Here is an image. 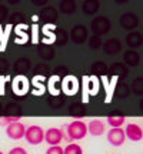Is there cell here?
I'll list each match as a JSON object with an SVG mask.
<instances>
[{
  "instance_id": "52a82bcc",
  "label": "cell",
  "mask_w": 143,
  "mask_h": 154,
  "mask_svg": "<svg viewBox=\"0 0 143 154\" xmlns=\"http://www.w3.org/2000/svg\"><path fill=\"white\" fill-rule=\"evenodd\" d=\"M44 140L50 146H59L62 143V140H63V131H62V128H57V127L49 128L47 131L44 133Z\"/></svg>"
},
{
  "instance_id": "ba28073f",
  "label": "cell",
  "mask_w": 143,
  "mask_h": 154,
  "mask_svg": "<svg viewBox=\"0 0 143 154\" xmlns=\"http://www.w3.org/2000/svg\"><path fill=\"white\" fill-rule=\"evenodd\" d=\"M125 136H126L129 140L135 141V143L142 141V137H143L142 127L139 126V124H127L126 130H125Z\"/></svg>"
},
{
  "instance_id": "cb8c5ba5",
  "label": "cell",
  "mask_w": 143,
  "mask_h": 154,
  "mask_svg": "<svg viewBox=\"0 0 143 154\" xmlns=\"http://www.w3.org/2000/svg\"><path fill=\"white\" fill-rule=\"evenodd\" d=\"M9 154H27V151L23 149V147H14L9 151Z\"/></svg>"
},
{
  "instance_id": "9c48e42d",
  "label": "cell",
  "mask_w": 143,
  "mask_h": 154,
  "mask_svg": "<svg viewBox=\"0 0 143 154\" xmlns=\"http://www.w3.org/2000/svg\"><path fill=\"white\" fill-rule=\"evenodd\" d=\"M46 91V84H44L43 76H34L32 79V94L33 96H43Z\"/></svg>"
},
{
  "instance_id": "6da1fadb",
  "label": "cell",
  "mask_w": 143,
  "mask_h": 154,
  "mask_svg": "<svg viewBox=\"0 0 143 154\" xmlns=\"http://www.w3.org/2000/svg\"><path fill=\"white\" fill-rule=\"evenodd\" d=\"M63 128L66 130V133L63 131V136L67 134V141H69V143L73 141V140H82V138H84L86 134H87V126H86L82 120L72 121L70 124L65 126Z\"/></svg>"
},
{
  "instance_id": "4fadbf2b",
  "label": "cell",
  "mask_w": 143,
  "mask_h": 154,
  "mask_svg": "<svg viewBox=\"0 0 143 154\" xmlns=\"http://www.w3.org/2000/svg\"><path fill=\"white\" fill-rule=\"evenodd\" d=\"M27 29V26L26 24H17L16 27H14V32H16V42L17 44H24V43H27V40H29V34L24 32Z\"/></svg>"
},
{
  "instance_id": "ffe728a7",
  "label": "cell",
  "mask_w": 143,
  "mask_h": 154,
  "mask_svg": "<svg viewBox=\"0 0 143 154\" xmlns=\"http://www.w3.org/2000/svg\"><path fill=\"white\" fill-rule=\"evenodd\" d=\"M83 103H87L89 101V88H87V76L83 77Z\"/></svg>"
},
{
  "instance_id": "d4e9b609",
  "label": "cell",
  "mask_w": 143,
  "mask_h": 154,
  "mask_svg": "<svg viewBox=\"0 0 143 154\" xmlns=\"http://www.w3.org/2000/svg\"><path fill=\"white\" fill-rule=\"evenodd\" d=\"M0 154H5V153H2V151H0Z\"/></svg>"
},
{
  "instance_id": "2e32d148",
  "label": "cell",
  "mask_w": 143,
  "mask_h": 154,
  "mask_svg": "<svg viewBox=\"0 0 143 154\" xmlns=\"http://www.w3.org/2000/svg\"><path fill=\"white\" fill-rule=\"evenodd\" d=\"M106 120H107V123L110 124L112 128H116V127L123 126V123L126 121V117L125 116H109Z\"/></svg>"
},
{
  "instance_id": "8fae6325",
  "label": "cell",
  "mask_w": 143,
  "mask_h": 154,
  "mask_svg": "<svg viewBox=\"0 0 143 154\" xmlns=\"http://www.w3.org/2000/svg\"><path fill=\"white\" fill-rule=\"evenodd\" d=\"M11 30H13V26H11V24H7L5 29L0 26V53H3L6 50V47H7Z\"/></svg>"
},
{
  "instance_id": "44dd1931",
  "label": "cell",
  "mask_w": 143,
  "mask_h": 154,
  "mask_svg": "<svg viewBox=\"0 0 143 154\" xmlns=\"http://www.w3.org/2000/svg\"><path fill=\"white\" fill-rule=\"evenodd\" d=\"M10 82V76H0V96H5L6 93V83Z\"/></svg>"
},
{
  "instance_id": "e0dca14e",
  "label": "cell",
  "mask_w": 143,
  "mask_h": 154,
  "mask_svg": "<svg viewBox=\"0 0 143 154\" xmlns=\"http://www.w3.org/2000/svg\"><path fill=\"white\" fill-rule=\"evenodd\" d=\"M53 27H55L53 24H46V26H43L42 33H43V36H44V38H43L44 43H53L56 40L55 33H50V29H53Z\"/></svg>"
},
{
  "instance_id": "30bf717a",
  "label": "cell",
  "mask_w": 143,
  "mask_h": 154,
  "mask_svg": "<svg viewBox=\"0 0 143 154\" xmlns=\"http://www.w3.org/2000/svg\"><path fill=\"white\" fill-rule=\"evenodd\" d=\"M102 82L105 84V90H106V99L105 103H110V100L113 97V93H115V87H116V83H117V76L112 77V82L107 80V77L103 76L102 77Z\"/></svg>"
},
{
  "instance_id": "5b68a950",
  "label": "cell",
  "mask_w": 143,
  "mask_h": 154,
  "mask_svg": "<svg viewBox=\"0 0 143 154\" xmlns=\"http://www.w3.org/2000/svg\"><path fill=\"white\" fill-rule=\"evenodd\" d=\"M24 133H26V127L20 121L10 123L9 126L6 127V134L11 140H20V138H23L24 137Z\"/></svg>"
},
{
  "instance_id": "ac0fdd59",
  "label": "cell",
  "mask_w": 143,
  "mask_h": 154,
  "mask_svg": "<svg viewBox=\"0 0 143 154\" xmlns=\"http://www.w3.org/2000/svg\"><path fill=\"white\" fill-rule=\"evenodd\" d=\"M63 154H83V149L79 144L70 143L66 146V149H63Z\"/></svg>"
},
{
  "instance_id": "d6986e66",
  "label": "cell",
  "mask_w": 143,
  "mask_h": 154,
  "mask_svg": "<svg viewBox=\"0 0 143 154\" xmlns=\"http://www.w3.org/2000/svg\"><path fill=\"white\" fill-rule=\"evenodd\" d=\"M20 120V116H11V117H0V126H9L10 123Z\"/></svg>"
},
{
  "instance_id": "603a6c76",
  "label": "cell",
  "mask_w": 143,
  "mask_h": 154,
  "mask_svg": "<svg viewBox=\"0 0 143 154\" xmlns=\"http://www.w3.org/2000/svg\"><path fill=\"white\" fill-rule=\"evenodd\" d=\"M46 154H63V149L60 146H50V149H47Z\"/></svg>"
},
{
  "instance_id": "7402d4cb",
  "label": "cell",
  "mask_w": 143,
  "mask_h": 154,
  "mask_svg": "<svg viewBox=\"0 0 143 154\" xmlns=\"http://www.w3.org/2000/svg\"><path fill=\"white\" fill-rule=\"evenodd\" d=\"M32 34H33L32 36V43H34V44L39 43V26L36 23L32 26Z\"/></svg>"
},
{
  "instance_id": "3957f363",
  "label": "cell",
  "mask_w": 143,
  "mask_h": 154,
  "mask_svg": "<svg viewBox=\"0 0 143 154\" xmlns=\"http://www.w3.org/2000/svg\"><path fill=\"white\" fill-rule=\"evenodd\" d=\"M24 138L27 140L29 144L32 146H37V144L43 143L44 140V131L40 126H30L26 128L24 133Z\"/></svg>"
},
{
  "instance_id": "9a60e30c",
  "label": "cell",
  "mask_w": 143,
  "mask_h": 154,
  "mask_svg": "<svg viewBox=\"0 0 143 154\" xmlns=\"http://www.w3.org/2000/svg\"><path fill=\"white\" fill-rule=\"evenodd\" d=\"M59 77L57 76H53L49 79V83H47V88H49L50 94H53V96H59L60 94V90L57 88V86H59Z\"/></svg>"
},
{
  "instance_id": "7c38bea8",
  "label": "cell",
  "mask_w": 143,
  "mask_h": 154,
  "mask_svg": "<svg viewBox=\"0 0 143 154\" xmlns=\"http://www.w3.org/2000/svg\"><path fill=\"white\" fill-rule=\"evenodd\" d=\"M87 133H90L92 136H102L105 133V123L102 120H97V119L92 120L89 123Z\"/></svg>"
},
{
  "instance_id": "7a4b0ae2",
  "label": "cell",
  "mask_w": 143,
  "mask_h": 154,
  "mask_svg": "<svg viewBox=\"0 0 143 154\" xmlns=\"http://www.w3.org/2000/svg\"><path fill=\"white\" fill-rule=\"evenodd\" d=\"M11 90L16 96H26V94L30 91V82L27 80V77L23 76V74H19L13 79L11 82Z\"/></svg>"
},
{
  "instance_id": "277c9868",
  "label": "cell",
  "mask_w": 143,
  "mask_h": 154,
  "mask_svg": "<svg viewBox=\"0 0 143 154\" xmlns=\"http://www.w3.org/2000/svg\"><path fill=\"white\" fill-rule=\"evenodd\" d=\"M62 91L67 96H75L77 94L79 88H80V82L77 80L75 76H66L63 80H62Z\"/></svg>"
},
{
  "instance_id": "5bb4252c",
  "label": "cell",
  "mask_w": 143,
  "mask_h": 154,
  "mask_svg": "<svg viewBox=\"0 0 143 154\" xmlns=\"http://www.w3.org/2000/svg\"><path fill=\"white\" fill-rule=\"evenodd\" d=\"M100 82L99 79L96 76H90L87 77V88H89V96H94V94H97L99 91V86Z\"/></svg>"
},
{
  "instance_id": "8992f818",
  "label": "cell",
  "mask_w": 143,
  "mask_h": 154,
  "mask_svg": "<svg viewBox=\"0 0 143 154\" xmlns=\"http://www.w3.org/2000/svg\"><path fill=\"white\" fill-rule=\"evenodd\" d=\"M107 140L112 146L115 147H119L125 143L126 140V136H125V131L120 127H116V128H110V131H107Z\"/></svg>"
}]
</instances>
